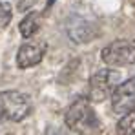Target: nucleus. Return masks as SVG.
<instances>
[{
	"label": "nucleus",
	"instance_id": "nucleus-1",
	"mask_svg": "<svg viewBox=\"0 0 135 135\" xmlns=\"http://www.w3.org/2000/svg\"><path fill=\"white\" fill-rule=\"evenodd\" d=\"M66 126L71 132H77L79 135H100L102 124L93 112L90 104V99L79 97L71 102V106L66 112Z\"/></svg>",
	"mask_w": 135,
	"mask_h": 135
},
{
	"label": "nucleus",
	"instance_id": "nucleus-2",
	"mask_svg": "<svg viewBox=\"0 0 135 135\" xmlns=\"http://www.w3.org/2000/svg\"><path fill=\"white\" fill-rule=\"evenodd\" d=\"M33 110L31 99L20 91L9 90L0 93V119L18 122L26 119Z\"/></svg>",
	"mask_w": 135,
	"mask_h": 135
},
{
	"label": "nucleus",
	"instance_id": "nucleus-3",
	"mask_svg": "<svg viewBox=\"0 0 135 135\" xmlns=\"http://www.w3.org/2000/svg\"><path fill=\"white\" fill-rule=\"evenodd\" d=\"M120 73L115 69H99L90 79V99L93 102H102L113 97L115 90L120 86Z\"/></svg>",
	"mask_w": 135,
	"mask_h": 135
},
{
	"label": "nucleus",
	"instance_id": "nucleus-4",
	"mask_svg": "<svg viewBox=\"0 0 135 135\" xmlns=\"http://www.w3.org/2000/svg\"><path fill=\"white\" fill-rule=\"evenodd\" d=\"M102 60L110 66H130L135 64V40H115L108 44L102 53Z\"/></svg>",
	"mask_w": 135,
	"mask_h": 135
},
{
	"label": "nucleus",
	"instance_id": "nucleus-5",
	"mask_svg": "<svg viewBox=\"0 0 135 135\" xmlns=\"http://www.w3.org/2000/svg\"><path fill=\"white\" fill-rule=\"evenodd\" d=\"M112 108L117 115H128L135 110V77L124 80L112 97Z\"/></svg>",
	"mask_w": 135,
	"mask_h": 135
},
{
	"label": "nucleus",
	"instance_id": "nucleus-6",
	"mask_svg": "<svg viewBox=\"0 0 135 135\" xmlns=\"http://www.w3.org/2000/svg\"><path fill=\"white\" fill-rule=\"evenodd\" d=\"M46 53V44L42 40H29L24 42L17 53V66L20 69H27V68L37 66Z\"/></svg>",
	"mask_w": 135,
	"mask_h": 135
},
{
	"label": "nucleus",
	"instance_id": "nucleus-7",
	"mask_svg": "<svg viewBox=\"0 0 135 135\" xmlns=\"http://www.w3.org/2000/svg\"><path fill=\"white\" fill-rule=\"evenodd\" d=\"M40 24H42V15L33 11L29 15H26V18H22V22L18 24V29H20V35L24 38H29L33 37L38 29H40Z\"/></svg>",
	"mask_w": 135,
	"mask_h": 135
},
{
	"label": "nucleus",
	"instance_id": "nucleus-8",
	"mask_svg": "<svg viewBox=\"0 0 135 135\" xmlns=\"http://www.w3.org/2000/svg\"><path fill=\"white\" fill-rule=\"evenodd\" d=\"M117 132H119V135H135V110L119 120Z\"/></svg>",
	"mask_w": 135,
	"mask_h": 135
},
{
	"label": "nucleus",
	"instance_id": "nucleus-9",
	"mask_svg": "<svg viewBox=\"0 0 135 135\" xmlns=\"http://www.w3.org/2000/svg\"><path fill=\"white\" fill-rule=\"evenodd\" d=\"M11 22V6L7 2H0V27H6Z\"/></svg>",
	"mask_w": 135,
	"mask_h": 135
},
{
	"label": "nucleus",
	"instance_id": "nucleus-10",
	"mask_svg": "<svg viewBox=\"0 0 135 135\" xmlns=\"http://www.w3.org/2000/svg\"><path fill=\"white\" fill-rule=\"evenodd\" d=\"M38 0H18V11H27L29 7H33Z\"/></svg>",
	"mask_w": 135,
	"mask_h": 135
},
{
	"label": "nucleus",
	"instance_id": "nucleus-11",
	"mask_svg": "<svg viewBox=\"0 0 135 135\" xmlns=\"http://www.w3.org/2000/svg\"><path fill=\"white\" fill-rule=\"evenodd\" d=\"M46 135H60V132H59L57 128H47V130H46Z\"/></svg>",
	"mask_w": 135,
	"mask_h": 135
},
{
	"label": "nucleus",
	"instance_id": "nucleus-12",
	"mask_svg": "<svg viewBox=\"0 0 135 135\" xmlns=\"http://www.w3.org/2000/svg\"><path fill=\"white\" fill-rule=\"evenodd\" d=\"M53 2H55V0H47V7H49V6H51Z\"/></svg>",
	"mask_w": 135,
	"mask_h": 135
}]
</instances>
